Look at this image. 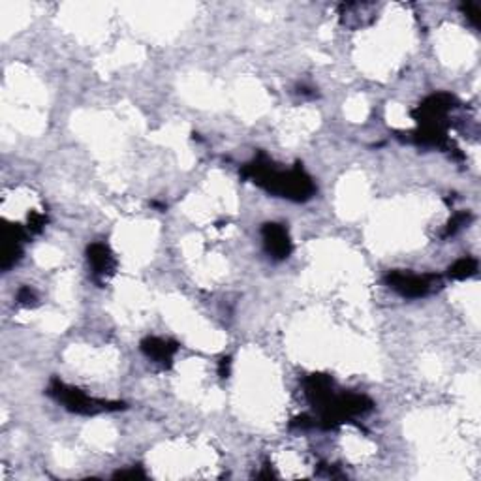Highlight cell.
I'll return each mask as SVG.
<instances>
[{
  "mask_svg": "<svg viewBox=\"0 0 481 481\" xmlns=\"http://www.w3.org/2000/svg\"><path fill=\"white\" fill-rule=\"evenodd\" d=\"M262 239L263 246H265V252L273 260H286V257L291 254V240L288 236V230H286L282 224H274V222H269L262 228Z\"/></svg>",
  "mask_w": 481,
  "mask_h": 481,
  "instance_id": "cell-5",
  "label": "cell"
},
{
  "mask_svg": "<svg viewBox=\"0 0 481 481\" xmlns=\"http://www.w3.org/2000/svg\"><path fill=\"white\" fill-rule=\"evenodd\" d=\"M17 303L23 305V307H34L38 303V297H36L34 290H30L28 286H23L21 290L17 291Z\"/></svg>",
  "mask_w": 481,
  "mask_h": 481,
  "instance_id": "cell-12",
  "label": "cell"
},
{
  "mask_svg": "<svg viewBox=\"0 0 481 481\" xmlns=\"http://www.w3.org/2000/svg\"><path fill=\"white\" fill-rule=\"evenodd\" d=\"M243 177L279 197H288L293 202H307L314 196L316 186L305 169L297 164L296 168L280 171L265 154H260L243 168Z\"/></svg>",
  "mask_w": 481,
  "mask_h": 481,
  "instance_id": "cell-1",
  "label": "cell"
},
{
  "mask_svg": "<svg viewBox=\"0 0 481 481\" xmlns=\"http://www.w3.org/2000/svg\"><path fill=\"white\" fill-rule=\"evenodd\" d=\"M179 346L173 341H164L158 336H147L141 341V352L145 353L147 358L152 359L154 363H160L164 367L171 365V359L177 353Z\"/></svg>",
  "mask_w": 481,
  "mask_h": 481,
  "instance_id": "cell-7",
  "label": "cell"
},
{
  "mask_svg": "<svg viewBox=\"0 0 481 481\" xmlns=\"http://www.w3.org/2000/svg\"><path fill=\"white\" fill-rule=\"evenodd\" d=\"M457 100L451 95L440 92V95L429 96L423 104L414 111V117L421 123V126H444L442 118L455 107Z\"/></svg>",
  "mask_w": 481,
  "mask_h": 481,
  "instance_id": "cell-4",
  "label": "cell"
},
{
  "mask_svg": "<svg viewBox=\"0 0 481 481\" xmlns=\"http://www.w3.org/2000/svg\"><path fill=\"white\" fill-rule=\"evenodd\" d=\"M468 219H470V214L468 213H457L453 217V219L449 220L448 228H446V231H444V237H449L453 236V233H457V231L463 228V226L468 222Z\"/></svg>",
  "mask_w": 481,
  "mask_h": 481,
  "instance_id": "cell-11",
  "label": "cell"
},
{
  "mask_svg": "<svg viewBox=\"0 0 481 481\" xmlns=\"http://www.w3.org/2000/svg\"><path fill=\"white\" fill-rule=\"evenodd\" d=\"M230 369H231V359L230 358L220 359V365H219L220 378H228V376H230Z\"/></svg>",
  "mask_w": 481,
  "mask_h": 481,
  "instance_id": "cell-16",
  "label": "cell"
},
{
  "mask_svg": "<svg viewBox=\"0 0 481 481\" xmlns=\"http://www.w3.org/2000/svg\"><path fill=\"white\" fill-rule=\"evenodd\" d=\"M115 480H143L145 477V472L141 470L140 466H132L128 470H118L113 474Z\"/></svg>",
  "mask_w": 481,
  "mask_h": 481,
  "instance_id": "cell-13",
  "label": "cell"
},
{
  "mask_svg": "<svg viewBox=\"0 0 481 481\" xmlns=\"http://www.w3.org/2000/svg\"><path fill=\"white\" fill-rule=\"evenodd\" d=\"M305 387V395H307L308 403L312 404L314 408L322 410L325 404L329 403L331 398L335 397L333 393V380L327 375H310L303 382Z\"/></svg>",
  "mask_w": 481,
  "mask_h": 481,
  "instance_id": "cell-6",
  "label": "cell"
},
{
  "mask_svg": "<svg viewBox=\"0 0 481 481\" xmlns=\"http://www.w3.org/2000/svg\"><path fill=\"white\" fill-rule=\"evenodd\" d=\"M51 397H55L61 404H64V408L73 412V414L81 415H96L102 412H115V410H123L124 403H117V401H102V398L89 397L87 393H83L78 387H70L66 384H62L61 380L51 382L49 389H47Z\"/></svg>",
  "mask_w": 481,
  "mask_h": 481,
  "instance_id": "cell-2",
  "label": "cell"
},
{
  "mask_svg": "<svg viewBox=\"0 0 481 481\" xmlns=\"http://www.w3.org/2000/svg\"><path fill=\"white\" fill-rule=\"evenodd\" d=\"M463 10H465L466 17H468L474 25L480 23V8H477L476 4H465L463 6Z\"/></svg>",
  "mask_w": 481,
  "mask_h": 481,
  "instance_id": "cell-15",
  "label": "cell"
},
{
  "mask_svg": "<svg viewBox=\"0 0 481 481\" xmlns=\"http://www.w3.org/2000/svg\"><path fill=\"white\" fill-rule=\"evenodd\" d=\"M87 257H89L95 276H107L115 269V257H113L109 246L104 243H92L87 248Z\"/></svg>",
  "mask_w": 481,
  "mask_h": 481,
  "instance_id": "cell-8",
  "label": "cell"
},
{
  "mask_svg": "<svg viewBox=\"0 0 481 481\" xmlns=\"http://www.w3.org/2000/svg\"><path fill=\"white\" fill-rule=\"evenodd\" d=\"M386 284L398 291L404 297H423L431 293L437 284H440V276L437 274H412L404 271H391L386 274Z\"/></svg>",
  "mask_w": 481,
  "mask_h": 481,
  "instance_id": "cell-3",
  "label": "cell"
},
{
  "mask_svg": "<svg viewBox=\"0 0 481 481\" xmlns=\"http://www.w3.org/2000/svg\"><path fill=\"white\" fill-rule=\"evenodd\" d=\"M21 257V243L2 239V269H8Z\"/></svg>",
  "mask_w": 481,
  "mask_h": 481,
  "instance_id": "cell-10",
  "label": "cell"
},
{
  "mask_svg": "<svg viewBox=\"0 0 481 481\" xmlns=\"http://www.w3.org/2000/svg\"><path fill=\"white\" fill-rule=\"evenodd\" d=\"M45 217L42 213H32L30 217H28V230L32 231V233H39V231L44 230L45 226Z\"/></svg>",
  "mask_w": 481,
  "mask_h": 481,
  "instance_id": "cell-14",
  "label": "cell"
},
{
  "mask_svg": "<svg viewBox=\"0 0 481 481\" xmlns=\"http://www.w3.org/2000/svg\"><path fill=\"white\" fill-rule=\"evenodd\" d=\"M477 271V262L474 257H461L453 265H449L448 276L453 280H465L472 274H476Z\"/></svg>",
  "mask_w": 481,
  "mask_h": 481,
  "instance_id": "cell-9",
  "label": "cell"
}]
</instances>
